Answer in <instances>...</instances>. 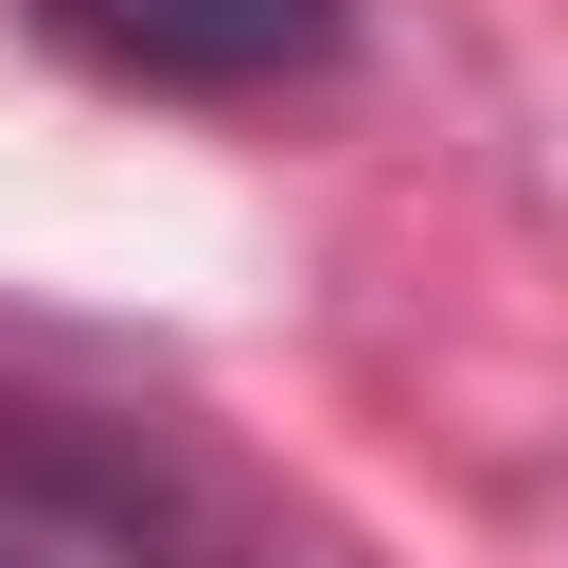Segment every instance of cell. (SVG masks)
<instances>
[{
    "label": "cell",
    "mask_w": 568,
    "mask_h": 568,
    "mask_svg": "<svg viewBox=\"0 0 568 568\" xmlns=\"http://www.w3.org/2000/svg\"><path fill=\"white\" fill-rule=\"evenodd\" d=\"M36 18L142 89H284L337 53V0H36Z\"/></svg>",
    "instance_id": "1"
},
{
    "label": "cell",
    "mask_w": 568,
    "mask_h": 568,
    "mask_svg": "<svg viewBox=\"0 0 568 568\" xmlns=\"http://www.w3.org/2000/svg\"><path fill=\"white\" fill-rule=\"evenodd\" d=\"M0 568H36V550H0Z\"/></svg>",
    "instance_id": "2"
}]
</instances>
